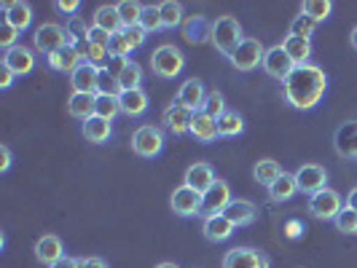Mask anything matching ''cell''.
Wrapping results in <instances>:
<instances>
[{
	"instance_id": "cell-13",
	"label": "cell",
	"mask_w": 357,
	"mask_h": 268,
	"mask_svg": "<svg viewBox=\"0 0 357 268\" xmlns=\"http://www.w3.org/2000/svg\"><path fill=\"white\" fill-rule=\"evenodd\" d=\"M0 8H3V22L17 27L19 33H24L33 24V6L24 0H3Z\"/></svg>"
},
{
	"instance_id": "cell-26",
	"label": "cell",
	"mask_w": 357,
	"mask_h": 268,
	"mask_svg": "<svg viewBox=\"0 0 357 268\" xmlns=\"http://www.w3.org/2000/svg\"><path fill=\"white\" fill-rule=\"evenodd\" d=\"M194 140H199V143H215L218 137H220V132H218V121L215 118H210L207 113H202L199 110L197 116H194V124H191V132H188Z\"/></svg>"
},
{
	"instance_id": "cell-17",
	"label": "cell",
	"mask_w": 357,
	"mask_h": 268,
	"mask_svg": "<svg viewBox=\"0 0 357 268\" xmlns=\"http://www.w3.org/2000/svg\"><path fill=\"white\" fill-rule=\"evenodd\" d=\"M234 231H236V226H234L226 214L204 217V223H202V233H204V239H207V242H213V244L229 242V239L234 236Z\"/></svg>"
},
{
	"instance_id": "cell-47",
	"label": "cell",
	"mask_w": 357,
	"mask_h": 268,
	"mask_svg": "<svg viewBox=\"0 0 357 268\" xmlns=\"http://www.w3.org/2000/svg\"><path fill=\"white\" fill-rule=\"evenodd\" d=\"M91 40V43H97V46H107V43H110V36H107L105 30H100V27H94V24H91L89 27V36H86Z\"/></svg>"
},
{
	"instance_id": "cell-3",
	"label": "cell",
	"mask_w": 357,
	"mask_h": 268,
	"mask_svg": "<svg viewBox=\"0 0 357 268\" xmlns=\"http://www.w3.org/2000/svg\"><path fill=\"white\" fill-rule=\"evenodd\" d=\"M183 68H185V56L172 43H164V46H159L156 52L151 54V70L159 78L172 81V78H178L180 72H183Z\"/></svg>"
},
{
	"instance_id": "cell-29",
	"label": "cell",
	"mask_w": 357,
	"mask_h": 268,
	"mask_svg": "<svg viewBox=\"0 0 357 268\" xmlns=\"http://www.w3.org/2000/svg\"><path fill=\"white\" fill-rule=\"evenodd\" d=\"M183 33H185L188 43H204L213 38V22L207 17H191L183 24Z\"/></svg>"
},
{
	"instance_id": "cell-18",
	"label": "cell",
	"mask_w": 357,
	"mask_h": 268,
	"mask_svg": "<svg viewBox=\"0 0 357 268\" xmlns=\"http://www.w3.org/2000/svg\"><path fill=\"white\" fill-rule=\"evenodd\" d=\"M333 145H336V153L341 159L357 161V121L341 124L333 134Z\"/></svg>"
},
{
	"instance_id": "cell-21",
	"label": "cell",
	"mask_w": 357,
	"mask_h": 268,
	"mask_svg": "<svg viewBox=\"0 0 357 268\" xmlns=\"http://www.w3.org/2000/svg\"><path fill=\"white\" fill-rule=\"evenodd\" d=\"M223 214L231 220L236 228H245V226H252V223H255L258 207L252 204L250 198H234L231 204H229V210H226Z\"/></svg>"
},
{
	"instance_id": "cell-6",
	"label": "cell",
	"mask_w": 357,
	"mask_h": 268,
	"mask_svg": "<svg viewBox=\"0 0 357 268\" xmlns=\"http://www.w3.org/2000/svg\"><path fill=\"white\" fill-rule=\"evenodd\" d=\"M347 204H344V198L336 194V191H331V188H325V191H320V194H314V196H309V214L314 217V220H336L341 214V210H344Z\"/></svg>"
},
{
	"instance_id": "cell-23",
	"label": "cell",
	"mask_w": 357,
	"mask_h": 268,
	"mask_svg": "<svg viewBox=\"0 0 357 268\" xmlns=\"http://www.w3.org/2000/svg\"><path fill=\"white\" fill-rule=\"evenodd\" d=\"M119 102H121V113L126 118H140L145 110H148V94L145 89H126L119 94Z\"/></svg>"
},
{
	"instance_id": "cell-49",
	"label": "cell",
	"mask_w": 357,
	"mask_h": 268,
	"mask_svg": "<svg viewBox=\"0 0 357 268\" xmlns=\"http://www.w3.org/2000/svg\"><path fill=\"white\" fill-rule=\"evenodd\" d=\"M11 161H14V156H11L8 145H0V172H8L11 169Z\"/></svg>"
},
{
	"instance_id": "cell-20",
	"label": "cell",
	"mask_w": 357,
	"mask_h": 268,
	"mask_svg": "<svg viewBox=\"0 0 357 268\" xmlns=\"http://www.w3.org/2000/svg\"><path fill=\"white\" fill-rule=\"evenodd\" d=\"M36 258L46 266H54L59 258H65V244L56 233H46L36 242Z\"/></svg>"
},
{
	"instance_id": "cell-56",
	"label": "cell",
	"mask_w": 357,
	"mask_h": 268,
	"mask_svg": "<svg viewBox=\"0 0 357 268\" xmlns=\"http://www.w3.org/2000/svg\"><path fill=\"white\" fill-rule=\"evenodd\" d=\"M156 268H180V266H178V263H159Z\"/></svg>"
},
{
	"instance_id": "cell-51",
	"label": "cell",
	"mask_w": 357,
	"mask_h": 268,
	"mask_svg": "<svg viewBox=\"0 0 357 268\" xmlns=\"http://www.w3.org/2000/svg\"><path fill=\"white\" fill-rule=\"evenodd\" d=\"M49 268H81V260H75V258H70V255H65V258H59V260Z\"/></svg>"
},
{
	"instance_id": "cell-54",
	"label": "cell",
	"mask_w": 357,
	"mask_h": 268,
	"mask_svg": "<svg viewBox=\"0 0 357 268\" xmlns=\"http://www.w3.org/2000/svg\"><path fill=\"white\" fill-rule=\"evenodd\" d=\"M347 207H349L352 212H357V188L349 191V196H347Z\"/></svg>"
},
{
	"instance_id": "cell-10",
	"label": "cell",
	"mask_w": 357,
	"mask_h": 268,
	"mask_svg": "<svg viewBox=\"0 0 357 268\" xmlns=\"http://www.w3.org/2000/svg\"><path fill=\"white\" fill-rule=\"evenodd\" d=\"M268 266H271L268 255L255 250V247H234L223 258V268H268Z\"/></svg>"
},
{
	"instance_id": "cell-12",
	"label": "cell",
	"mask_w": 357,
	"mask_h": 268,
	"mask_svg": "<svg viewBox=\"0 0 357 268\" xmlns=\"http://www.w3.org/2000/svg\"><path fill=\"white\" fill-rule=\"evenodd\" d=\"M169 207L178 217H197V214H202V194H197L188 185H180L172 191Z\"/></svg>"
},
{
	"instance_id": "cell-15",
	"label": "cell",
	"mask_w": 357,
	"mask_h": 268,
	"mask_svg": "<svg viewBox=\"0 0 357 268\" xmlns=\"http://www.w3.org/2000/svg\"><path fill=\"white\" fill-rule=\"evenodd\" d=\"M194 110H188V107L183 105H172L164 107V113H161V124L167 126L172 134H188L191 132V124H194Z\"/></svg>"
},
{
	"instance_id": "cell-28",
	"label": "cell",
	"mask_w": 357,
	"mask_h": 268,
	"mask_svg": "<svg viewBox=\"0 0 357 268\" xmlns=\"http://www.w3.org/2000/svg\"><path fill=\"white\" fill-rule=\"evenodd\" d=\"M91 24L100 27V30H105L107 36H116V33L124 30V22L119 17V8H116V6H100V8L94 11V22H91Z\"/></svg>"
},
{
	"instance_id": "cell-11",
	"label": "cell",
	"mask_w": 357,
	"mask_h": 268,
	"mask_svg": "<svg viewBox=\"0 0 357 268\" xmlns=\"http://www.w3.org/2000/svg\"><path fill=\"white\" fill-rule=\"evenodd\" d=\"M231 188L226 180H218L213 188L202 196V214L204 217H213V214H223L231 204Z\"/></svg>"
},
{
	"instance_id": "cell-42",
	"label": "cell",
	"mask_w": 357,
	"mask_h": 268,
	"mask_svg": "<svg viewBox=\"0 0 357 268\" xmlns=\"http://www.w3.org/2000/svg\"><path fill=\"white\" fill-rule=\"evenodd\" d=\"M121 91H124V89H121L119 78L107 70V68H102V70H100V86H97V94H110V97H119Z\"/></svg>"
},
{
	"instance_id": "cell-22",
	"label": "cell",
	"mask_w": 357,
	"mask_h": 268,
	"mask_svg": "<svg viewBox=\"0 0 357 268\" xmlns=\"http://www.w3.org/2000/svg\"><path fill=\"white\" fill-rule=\"evenodd\" d=\"M70 86L73 91H81V94H97V86H100V70L84 62L78 70L70 75Z\"/></svg>"
},
{
	"instance_id": "cell-52",
	"label": "cell",
	"mask_w": 357,
	"mask_h": 268,
	"mask_svg": "<svg viewBox=\"0 0 357 268\" xmlns=\"http://www.w3.org/2000/svg\"><path fill=\"white\" fill-rule=\"evenodd\" d=\"M301 233H304V223H298V220H290L287 223V236L290 239H298Z\"/></svg>"
},
{
	"instance_id": "cell-8",
	"label": "cell",
	"mask_w": 357,
	"mask_h": 268,
	"mask_svg": "<svg viewBox=\"0 0 357 268\" xmlns=\"http://www.w3.org/2000/svg\"><path fill=\"white\" fill-rule=\"evenodd\" d=\"M296 185H298V194L314 196V194L328 188V169L320 164H304L296 172Z\"/></svg>"
},
{
	"instance_id": "cell-30",
	"label": "cell",
	"mask_w": 357,
	"mask_h": 268,
	"mask_svg": "<svg viewBox=\"0 0 357 268\" xmlns=\"http://www.w3.org/2000/svg\"><path fill=\"white\" fill-rule=\"evenodd\" d=\"M298 194V185H296V175H290V172H282L280 180L268 188V198L274 201V204H285L290 198Z\"/></svg>"
},
{
	"instance_id": "cell-36",
	"label": "cell",
	"mask_w": 357,
	"mask_h": 268,
	"mask_svg": "<svg viewBox=\"0 0 357 268\" xmlns=\"http://www.w3.org/2000/svg\"><path fill=\"white\" fill-rule=\"evenodd\" d=\"M119 78V84H121V89H140V81H143V68L137 65V62H126L121 72L116 75Z\"/></svg>"
},
{
	"instance_id": "cell-45",
	"label": "cell",
	"mask_w": 357,
	"mask_h": 268,
	"mask_svg": "<svg viewBox=\"0 0 357 268\" xmlns=\"http://www.w3.org/2000/svg\"><path fill=\"white\" fill-rule=\"evenodd\" d=\"M121 33H124V38L129 40V46H132V49H140V46L145 43V38H148V33H145L140 24H135V27H124Z\"/></svg>"
},
{
	"instance_id": "cell-38",
	"label": "cell",
	"mask_w": 357,
	"mask_h": 268,
	"mask_svg": "<svg viewBox=\"0 0 357 268\" xmlns=\"http://www.w3.org/2000/svg\"><path fill=\"white\" fill-rule=\"evenodd\" d=\"M116 8H119V17L124 22V27L140 24V17H143V6H140V3H135V0H121V3H116Z\"/></svg>"
},
{
	"instance_id": "cell-34",
	"label": "cell",
	"mask_w": 357,
	"mask_h": 268,
	"mask_svg": "<svg viewBox=\"0 0 357 268\" xmlns=\"http://www.w3.org/2000/svg\"><path fill=\"white\" fill-rule=\"evenodd\" d=\"M159 8H161V27L164 30H175V27L183 24V6L180 3L164 0V3H159Z\"/></svg>"
},
{
	"instance_id": "cell-32",
	"label": "cell",
	"mask_w": 357,
	"mask_h": 268,
	"mask_svg": "<svg viewBox=\"0 0 357 268\" xmlns=\"http://www.w3.org/2000/svg\"><path fill=\"white\" fill-rule=\"evenodd\" d=\"M252 175H255V180H258V185H264V188L268 191V188H271V185L280 180V175H282V166H280L274 159H261L258 164H255Z\"/></svg>"
},
{
	"instance_id": "cell-37",
	"label": "cell",
	"mask_w": 357,
	"mask_h": 268,
	"mask_svg": "<svg viewBox=\"0 0 357 268\" xmlns=\"http://www.w3.org/2000/svg\"><path fill=\"white\" fill-rule=\"evenodd\" d=\"M119 113H121V102H119V97H110V94H97V107H94V116L113 121Z\"/></svg>"
},
{
	"instance_id": "cell-40",
	"label": "cell",
	"mask_w": 357,
	"mask_h": 268,
	"mask_svg": "<svg viewBox=\"0 0 357 268\" xmlns=\"http://www.w3.org/2000/svg\"><path fill=\"white\" fill-rule=\"evenodd\" d=\"M140 27L145 33H156V30H164L161 27V8L159 6H143V17H140Z\"/></svg>"
},
{
	"instance_id": "cell-43",
	"label": "cell",
	"mask_w": 357,
	"mask_h": 268,
	"mask_svg": "<svg viewBox=\"0 0 357 268\" xmlns=\"http://www.w3.org/2000/svg\"><path fill=\"white\" fill-rule=\"evenodd\" d=\"M107 52H110V56H113V59H126V56L135 52V49L129 46V40L124 38V33H116V36H110Z\"/></svg>"
},
{
	"instance_id": "cell-27",
	"label": "cell",
	"mask_w": 357,
	"mask_h": 268,
	"mask_svg": "<svg viewBox=\"0 0 357 268\" xmlns=\"http://www.w3.org/2000/svg\"><path fill=\"white\" fill-rule=\"evenodd\" d=\"M113 121H107V118H100V116H91L89 121H84L81 126V132H84V137H86V143L91 145H102L110 140V134H113Z\"/></svg>"
},
{
	"instance_id": "cell-24",
	"label": "cell",
	"mask_w": 357,
	"mask_h": 268,
	"mask_svg": "<svg viewBox=\"0 0 357 268\" xmlns=\"http://www.w3.org/2000/svg\"><path fill=\"white\" fill-rule=\"evenodd\" d=\"M94 107H97V94H81V91H73L70 100H68V113H70L75 121H89L94 116Z\"/></svg>"
},
{
	"instance_id": "cell-33",
	"label": "cell",
	"mask_w": 357,
	"mask_h": 268,
	"mask_svg": "<svg viewBox=\"0 0 357 268\" xmlns=\"http://www.w3.org/2000/svg\"><path fill=\"white\" fill-rule=\"evenodd\" d=\"M218 132H220V137H236V134L245 132V118L239 113H234V110H226L218 118Z\"/></svg>"
},
{
	"instance_id": "cell-55",
	"label": "cell",
	"mask_w": 357,
	"mask_h": 268,
	"mask_svg": "<svg viewBox=\"0 0 357 268\" xmlns=\"http://www.w3.org/2000/svg\"><path fill=\"white\" fill-rule=\"evenodd\" d=\"M349 46H352V49L357 52V27L352 30V33H349Z\"/></svg>"
},
{
	"instance_id": "cell-16",
	"label": "cell",
	"mask_w": 357,
	"mask_h": 268,
	"mask_svg": "<svg viewBox=\"0 0 357 268\" xmlns=\"http://www.w3.org/2000/svg\"><path fill=\"white\" fill-rule=\"evenodd\" d=\"M204 102H207L204 84L197 81V78L183 81V86H180L178 94H175V105H183V107H188V110H194V113H199V110L204 107Z\"/></svg>"
},
{
	"instance_id": "cell-53",
	"label": "cell",
	"mask_w": 357,
	"mask_h": 268,
	"mask_svg": "<svg viewBox=\"0 0 357 268\" xmlns=\"http://www.w3.org/2000/svg\"><path fill=\"white\" fill-rule=\"evenodd\" d=\"M81 268H107L102 258H81Z\"/></svg>"
},
{
	"instance_id": "cell-31",
	"label": "cell",
	"mask_w": 357,
	"mask_h": 268,
	"mask_svg": "<svg viewBox=\"0 0 357 268\" xmlns=\"http://www.w3.org/2000/svg\"><path fill=\"white\" fill-rule=\"evenodd\" d=\"M282 49H285L287 56L296 62V68H298V65H309V59H312V40H304V38L287 36L285 40H282Z\"/></svg>"
},
{
	"instance_id": "cell-48",
	"label": "cell",
	"mask_w": 357,
	"mask_h": 268,
	"mask_svg": "<svg viewBox=\"0 0 357 268\" xmlns=\"http://www.w3.org/2000/svg\"><path fill=\"white\" fill-rule=\"evenodd\" d=\"M54 6H56V11H62V14H78L81 0H56Z\"/></svg>"
},
{
	"instance_id": "cell-50",
	"label": "cell",
	"mask_w": 357,
	"mask_h": 268,
	"mask_svg": "<svg viewBox=\"0 0 357 268\" xmlns=\"http://www.w3.org/2000/svg\"><path fill=\"white\" fill-rule=\"evenodd\" d=\"M14 78H17L14 72L8 70L6 65H0V89H11V84H14Z\"/></svg>"
},
{
	"instance_id": "cell-4",
	"label": "cell",
	"mask_w": 357,
	"mask_h": 268,
	"mask_svg": "<svg viewBox=\"0 0 357 268\" xmlns=\"http://www.w3.org/2000/svg\"><path fill=\"white\" fill-rule=\"evenodd\" d=\"M33 43H36L38 52L49 56V54L59 52V49H65V46H70L68 27H62V24H56V22H43V24L36 30V36H33Z\"/></svg>"
},
{
	"instance_id": "cell-39",
	"label": "cell",
	"mask_w": 357,
	"mask_h": 268,
	"mask_svg": "<svg viewBox=\"0 0 357 268\" xmlns=\"http://www.w3.org/2000/svg\"><path fill=\"white\" fill-rule=\"evenodd\" d=\"M314 30H317V22H312L309 17H304V14H298V17L290 22V33L287 36L293 38H304V40H312V36H314Z\"/></svg>"
},
{
	"instance_id": "cell-19",
	"label": "cell",
	"mask_w": 357,
	"mask_h": 268,
	"mask_svg": "<svg viewBox=\"0 0 357 268\" xmlns=\"http://www.w3.org/2000/svg\"><path fill=\"white\" fill-rule=\"evenodd\" d=\"M3 65L14 72V75H27V72H33V68H36V56H33L30 49H24V46H14V49H8V52L3 54Z\"/></svg>"
},
{
	"instance_id": "cell-35",
	"label": "cell",
	"mask_w": 357,
	"mask_h": 268,
	"mask_svg": "<svg viewBox=\"0 0 357 268\" xmlns=\"http://www.w3.org/2000/svg\"><path fill=\"white\" fill-rule=\"evenodd\" d=\"M331 11H333V3L331 0H304L301 3V14L309 17L312 22H317V24L331 17Z\"/></svg>"
},
{
	"instance_id": "cell-2",
	"label": "cell",
	"mask_w": 357,
	"mask_h": 268,
	"mask_svg": "<svg viewBox=\"0 0 357 268\" xmlns=\"http://www.w3.org/2000/svg\"><path fill=\"white\" fill-rule=\"evenodd\" d=\"M210 40H213V46L223 54V56L231 59L234 52L239 49V43L245 40L242 24H239L236 17H231V14H223V17H218L213 22V38H210Z\"/></svg>"
},
{
	"instance_id": "cell-5",
	"label": "cell",
	"mask_w": 357,
	"mask_h": 268,
	"mask_svg": "<svg viewBox=\"0 0 357 268\" xmlns=\"http://www.w3.org/2000/svg\"><path fill=\"white\" fill-rule=\"evenodd\" d=\"M132 150L140 159H156L164 150V132L159 126H137L132 134Z\"/></svg>"
},
{
	"instance_id": "cell-44",
	"label": "cell",
	"mask_w": 357,
	"mask_h": 268,
	"mask_svg": "<svg viewBox=\"0 0 357 268\" xmlns=\"http://www.w3.org/2000/svg\"><path fill=\"white\" fill-rule=\"evenodd\" d=\"M333 226H336V231L352 236V233H357V212H352L349 207H344L339 217L333 220Z\"/></svg>"
},
{
	"instance_id": "cell-1",
	"label": "cell",
	"mask_w": 357,
	"mask_h": 268,
	"mask_svg": "<svg viewBox=\"0 0 357 268\" xmlns=\"http://www.w3.org/2000/svg\"><path fill=\"white\" fill-rule=\"evenodd\" d=\"M328 91V75L317 65H298L296 70L287 75V81L282 84V94L285 102L296 110H312L322 102Z\"/></svg>"
},
{
	"instance_id": "cell-9",
	"label": "cell",
	"mask_w": 357,
	"mask_h": 268,
	"mask_svg": "<svg viewBox=\"0 0 357 268\" xmlns=\"http://www.w3.org/2000/svg\"><path fill=\"white\" fill-rule=\"evenodd\" d=\"M261 68H264V72H266L268 78L285 84L287 75L296 70V62L287 56V52L282 49V43H280V46L266 49V56H264V65H261Z\"/></svg>"
},
{
	"instance_id": "cell-14",
	"label": "cell",
	"mask_w": 357,
	"mask_h": 268,
	"mask_svg": "<svg viewBox=\"0 0 357 268\" xmlns=\"http://www.w3.org/2000/svg\"><path fill=\"white\" fill-rule=\"evenodd\" d=\"M218 178H215V169L207 164V161H197V164H191L188 169H185V178H183V185H188V188H194L197 194H207L210 188H213Z\"/></svg>"
},
{
	"instance_id": "cell-25",
	"label": "cell",
	"mask_w": 357,
	"mask_h": 268,
	"mask_svg": "<svg viewBox=\"0 0 357 268\" xmlns=\"http://www.w3.org/2000/svg\"><path fill=\"white\" fill-rule=\"evenodd\" d=\"M84 65V59H81V54L75 52L73 46H65V49H59V52L49 54V68L56 72H75L78 68Z\"/></svg>"
},
{
	"instance_id": "cell-46",
	"label": "cell",
	"mask_w": 357,
	"mask_h": 268,
	"mask_svg": "<svg viewBox=\"0 0 357 268\" xmlns=\"http://www.w3.org/2000/svg\"><path fill=\"white\" fill-rule=\"evenodd\" d=\"M17 38H19V30H17V27H11V24H6V22H3V30H0V46H3L6 52H8V49L19 46Z\"/></svg>"
},
{
	"instance_id": "cell-41",
	"label": "cell",
	"mask_w": 357,
	"mask_h": 268,
	"mask_svg": "<svg viewBox=\"0 0 357 268\" xmlns=\"http://www.w3.org/2000/svg\"><path fill=\"white\" fill-rule=\"evenodd\" d=\"M202 113H207L210 118L218 121V118L226 113V97H223L220 91H210V94H207V102L202 107Z\"/></svg>"
},
{
	"instance_id": "cell-7",
	"label": "cell",
	"mask_w": 357,
	"mask_h": 268,
	"mask_svg": "<svg viewBox=\"0 0 357 268\" xmlns=\"http://www.w3.org/2000/svg\"><path fill=\"white\" fill-rule=\"evenodd\" d=\"M264 56H266V49L258 38H245L239 43V49L234 52L231 56V65L239 72H252L258 65H264Z\"/></svg>"
}]
</instances>
